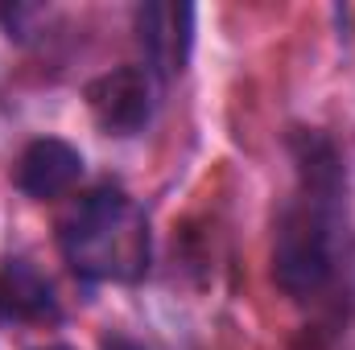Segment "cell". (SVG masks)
Instances as JSON below:
<instances>
[{
	"mask_svg": "<svg viewBox=\"0 0 355 350\" xmlns=\"http://www.w3.org/2000/svg\"><path fill=\"white\" fill-rule=\"evenodd\" d=\"M79 174H83L79 149L67 145V140H58V136L33 140V145L21 153V161H17V185H21V194H29V198H37V202L67 194V190L79 181Z\"/></svg>",
	"mask_w": 355,
	"mask_h": 350,
	"instance_id": "cell-4",
	"label": "cell"
},
{
	"mask_svg": "<svg viewBox=\"0 0 355 350\" xmlns=\"http://www.w3.org/2000/svg\"><path fill=\"white\" fill-rule=\"evenodd\" d=\"M58 301L50 280L25 260L0 264V322H50Z\"/></svg>",
	"mask_w": 355,
	"mask_h": 350,
	"instance_id": "cell-6",
	"label": "cell"
},
{
	"mask_svg": "<svg viewBox=\"0 0 355 350\" xmlns=\"http://www.w3.org/2000/svg\"><path fill=\"white\" fill-rule=\"evenodd\" d=\"M87 107L107 136H132L153 116V71L116 66L87 87Z\"/></svg>",
	"mask_w": 355,
	"mask_h": 350,
	"instance_id": "cell-3",
	"label": "cell"
},
{
	"mask_svg": "<svg viewBox=\"0 0 355 350\" xmlns=\"http://www.w3.org/2000/svg\"><path fill=\"white\" fill-rule=\"evenodd\" d=\"M190 21L194 8L190 4H145L137 12L141 25V46L149 54V66L157 75H182L186 54H190Z\"/></svg>",
	"mask_w": 355,
	"mask_h": 350,
	"instance_id": "cell-5",
	"label": "cell"
},
{
	"mask_svg": "<svg viewBox=\"0 0 355 350\" xmlns=\"http://www.w3.org/2000/svg\"><path fill=\"white\" fill-rule=\"evenodd\" d=\"M327 194H302L285 206L272 243V280L289 297H318L335 276V235H331Z\"/></svg>",
	"mask_w": 355,
	"mask_h": 350,
	"instance_id": "cell-2",
	"label": "cell"
},
{
	"mask_svg": "<svg viewBox=\"0 0 355 350\" xmlns=\"http://www.w3.org/2000/svg\"><path fill=\"white\" fill-rule=\"evenodd\" d=\"M58 243L67 264L87 280H137L149 264V227L124 190H91L62 219Z\"/></svg>",
	"mask_w": 355,
	"mask_h": 350,
	"instance_id": "cell-1",
	"label": "cell"
},
{
	"mask_svg": "<svg viewBox=\"0 0 355 350\" xmlns=\"http://www.w3.org/2000/svg\"><path fill=\"white\" fill-rule=\"evenodd\" d=\"M46 350H71V347H46Z\"/></svg>",
	"mask_w": 355,
	"mask_h": 350,
	"instance_id": "cell-8",
	"label": "cell"
},
{
	"mask_svg": "<svg viewBox=\"0 0 355 350\" xmlns=\"http://www.w3.org/2000/svg\"><path fill=\"white\" fill-rule=\"evenodd\" d=\"M103 350H145V347H137L132 338H120L116 334V338H103Z\"/></svg>",
	"mask_w": 355,
	"mask_h": 350,
	"instance_id": "cell-7",
	"label": "cell"
}]
</instances>
